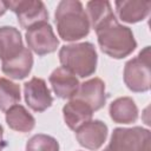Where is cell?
Wrapping results in <instances>:
<instances>
[{
    "label": "cell",
    "mask_w": 151,
    "mask_h": 151,
    "mask_svg": "<svg viewBox=\"0 0 151 151\" xmlns=\"http://www.w3.org/2000/svg\"><path fill=\"white\" fill-rule=\"evenodd\" d=\"M96 33L101 51L111 58H125L137 47L132 31L120 25L114 15L97 27Z\"/></svg>",
    "instance_id": "1"
},
{
    "label": "cell",
    "mask_w": 151,
    "mask_h": 151,
    "mask_svg": "<svg viewBox=\"0 0 151 151\" xmlns=\"http://www.w3.org/2000/svg\"><path fill=\"white\" fill-rule=\"evenodd\" d=\"M55 25L59 37L66 41H76L90 33V22L80 1L63 0L55 9Z\"/></svg>",
    "instance_id": "2"
},
{
    "label": "cell",
    "mask_w": 151,
    "mask_h": 151,
    "mask_svg": "<svg viewBox=\"0 0 151 151\" xmlns=\"http://www.w3.org/2000/svg\"><path fill=\"white\" fill-rule=\"evenodd\" d=\"M59 60L63 67L74 76L86 78L96 72L98 55L91 42H79L63 46L59 51Z\"/></svg>",
    "instance_id": "3"
},
{
    "label": "cell",
    "mask_w": 151,
    "mask_h": 151,
    "mask_svg": "<svg viewBox=\"0 0 151 151\" xmlns=\"http://www.w3.org/2000/svg\"><path fill=\"white\" fill-rule=\"evenodd\" d=\"M150 131L140 126L117 127L103 151H151Z\"/></svg>",
    "instance_id": "4"
},
{
    "label": "cell",
    "mask_w": 151,
    "mask_h": 151,
    "mask_svg": "<svg viewBox=\"0 0 151 151\" xmlns=\"http://www.w3.org/2000/svg\"><path fill=\"white\" fill-rule=\"evenodd\" d=\"M150 46H146L139 54L125 64L124 81L133 92H145L151 85L150 71Z\"/></svg>",
    "instance_id": "5"
},
{
    "label": "cell",
    "mask_w": 151,
    "mask_h": 151,
    "mask_svg": "<svg viewBox=\"0 0 151 151\" xmlns=\"http://www.w3.org/2000/svg\"><path fill=\"white\" fill-rule=\"evenodd\" d=\"M7 9L9 8L17 14L21 27L31 28L38 24L48 21V13L40 0H11L5 1Z\"/></svg>",
    "instance_id": "6"
},
{
    "label": "cell",
    "mask_w": 151,
    "mask_h": 151,
    "mask_svg": "<svg viewBox=\"0 0 151 151\" xmlns=\"http://www.w3.org/2000/svg\"><path fill=\"white\" fill-rule=\"evenodd\" d=\"M25 37L28 50H32L38 55L52 53L59 46V40L48 22H41L28 28Z\"/></svg>",
    "instance_id": "7"
},
{
    "label": "cell",
    "mask_w": 151,
    "mask_h": 151,
    "mask_svg": "<svg viewBox=\"0 0 151 151\" xmlns=\"http://www.w3.org/2000/svg\"><path fill=\"white\" fill-rule=\"evenodd\" d=\"M24 93L27 105L35 112H44L53 103L51 91L47 87L46 81L41 78L33 77L25 83Z\"/></svg>",
    "instance_id": "8"
},
{
    "label": "cell",
    "mask_w": 151,
    "mask_h": 151,
    "mask_svg": "<svg viewBox=\"0 0 151 151\" xmlns=\"http://www.w3.org/2000/svg\"><path fill=\"white\" fill-rule=\"evenodd\" d=\"M78 143L88 150H98L107 137V126L101 120H90L76 130Z\"/></svg>",
    "instance_id": "9"
},
{
    "label": "cell",
    "mask_w": 151,
    "mask_h": 151,
    "mask_svg": "<svg viewBox=\"0 0 151 151\" xmlns=\"http://www.w3.org/2000/svg\"><path fill=\"white\" fill-rule=\"evenodd\" d=\"M73 98L86 103L93 111L100 110L106 103L105 84L100 78H92L79 85Z\"/></svg>",
    "instance_id": "10"
},
{
    "label": "cell",
    "mask_w": 151,
    "mask_h": 151,
    "mask_svg": "<svg viewBox=\"0 0 151 151\" xmlns=\"http://www.w3.org/2000/svg\"><path fill=\"white\" fill-rule=\"evenodd\" d=\"M48 80L57 97L61 99L73 98L80 85L78 78L63 66L55 68L51 73Z\"/></svg>",
    "instance_id": "11"
},
{
    "label": "cell",
    "mask_w": 151,
    "mask_h": 151,
    "mask_svg": "<svg viewBox=\"0 0 151 151\" xmlns=\"http://www.w3.org/2000/svg\"><path fill=\"white\" fill-rule=\"evenodd\" d=\"M63 113L66 125L76 131L92 119L93 110L83 100L71 98V100L63 107Z\"/></svg>",
    "instance_id": "12"
},
{
    "label": "cell",
    "mask_w": 151,
    "mask_h": 151,
    "mask_svg": "<svg viewBox=\"0 0 151 151\" xmlns=\"http://www.w3.org/2000/svg\"><path fill=\"white\" fill-rule=\"evenodd\" d=\"M33 66V57L31 50L24 47L22 51L12 59L1 61L2 72L12 79H24L28 76Z\"/></svg>",
    "instance_id": "13"
},
{
    "label": "cell",
    "mask_w": 151,
    "mask_h": 151,
    "mask_svg": "<svg viewBox=\"0 0 151 151\" xmlns=\"http://www.w3.org/2000/svg\"><path fill=\"white\" fill-rule=\"evenodd\" d=\"M116 11L122 21L133 24L144 20L151 8L150 1H136V0H123L116 1Z\"/></svg>",
    "instance_id": "14"
},
{
    "label": "cell",
    "mask_w": 151,
    "mask_h": 151,
    "mask_svg": "<svg viewBox=\"0 0 151 151\" xmlns=\"http://www.w3.org/2000/svg\"><path fill=\"white\" fill-rule=\"evenodd\" d=\"M24 48L20 32L12 26L0 27V59L1 61L12 59Z\"/></svg>",
    "instance_id": "15"
},
{
    "label": "cell",
    "mask_w": 151,
    "mask_h": 151,
    "mask_svg": "<svg viewBox=\"0 0 151 151\" xmlns=\"http://www.w3.org/2000/svg\"><path fill=\"white\" fill-rule=\"evenodd\" d=\"M110 117L118 124H131L138 118V107L131 98L122 97L111 103Z\"/></svg>",
    "instance_id": "16"
},
{
    "label": "cell",
    "mask_w": 151,
    "mask_h": 151,
    "mask_svg": "<svg viewBox=\"0 0 151 151\" xmlns=\"http://www.w3.org/2000/svg\"><path fill=\"white\" fill-rule=\"evenodd\" d=\"M6 123L12 130L22 133L32 131L35 126L34 117L22 105H14L6 111Z\"/></svg>",
    "instance_id": "17"
},
{
    "label": "cell",
    "mask_w": 151,
    "mask_h": 151,
    "mask_svg": "<svg viewBox=\"0 0 151 151\" xmlns=\"http://www.w3.org/2000/svg\"><path fill=\"white\" fill-rule=\"evenodd\" d=\"M85 12L90 26L94 29L114 15L109 1H88Z\"/></svg>",
    "instance_id": "18"
},
{
    "label": "cell",
    "mask_w": 151,
    "mask_h": 151,
    "mask_svg": "<svg viewBox=\"0 0 151 151\" xmlns=\"http://www.w3.org/2000/svg\"><path fill=\"white\" fill-rule=\"evenodd\" d=\"M20 87L6 78H0V110L7 111L20 101Z\"/></svg>",
    "instance_id": "19"
},
{
    "label": "cell",
    "mask_w": 151,
    "mask_h": 151,
    "mask_svg": "<svg viewBox=\"0 0 151 151\" xmlns=\"http://www.w3.org/2000/svg\"><path fill=\"white\" fill-rule=\"evenodd\" d=\"M26 151H59V144L55 138L47 134H34L26 144Z\"/></svg>",
    "instance_id": "20"
},
{
    "label": "cell",
    "mask_w": 151,
    "mask_h": 151,
    "mask_svg": "<svg viewBox=\"0 0 151 151\" xmlns=\"http://www.w3.org/2000/svg\"><path fill=\"white\" fill-rule=\"evenodd\" d=\"M5 140H4V130H2V126L0 125V151L5 147Z\"/></svg>",
    "instance_id": "21"
},
{
    "label": "cell",
    "mask_w": 151,
    "mask_h": 151,
    "mask_svg": "<svg viewBox=\"0 0 151 151\" xmlns=\"http://www.w3.org/2000/svg\"><path fill=\"white\" fill-rule=\"evenodd\" d=\"M7 11V7H6V4L5 1H0V17Z\"/></svg>",
    "instance_id": "22"
}]
</instances>
